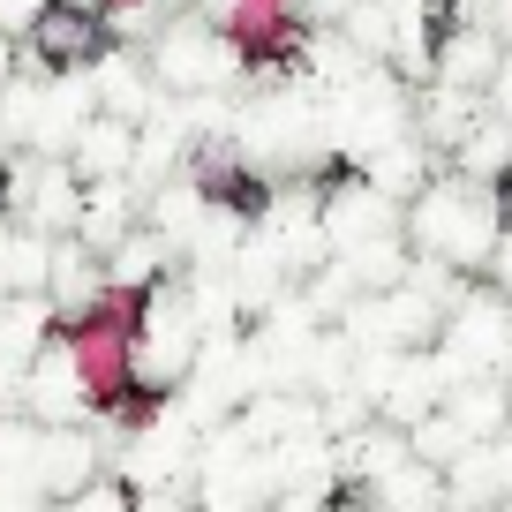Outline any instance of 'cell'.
I'll return each mask as SVG.
<instances>
[{"label":"cell","instance_id":"cell-3","mask_svg":"<svg viewBox=\"0 0 512 512\" xmlns=\"http://www.w3.org/2000/svg\"><path fill=\"white\" fill-rule=\"evenodd\" d=\"M497 106L512 113V61H505V76H497Z\"/></svg>","mask_w":512,"mask_h":512},{"label":"cell","instance_id":"cell-2","mask_svg":"<svg viewBox=\"0 0 512 512\" xmlns=\"http://www.w3.org/2000/svg\"><path fill=\"white\" fill-rule=\"evenodd\" d=\"M121 159H128V136H121V128H91V144H83V166L98 174V166H121Z\"/></svg>","mask_w":512,"mask_h":512},{"label":"cell","instance_id":"cell-1","mask_svg":"<svg viewBox=\"0 0 512 512\" xmlns=\"http://www.w3.org/2000/svg\"><path fill=\"white\" fill-rule=\"evenodd\" d=\"M91 46H98V23H91V16H76V8H53V16L38 23V53H46L53 68L91 61Z\"/></svg>","mask_w":512,"mask_h":512}]
</instances>
